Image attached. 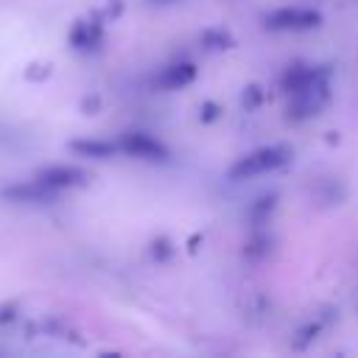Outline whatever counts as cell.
Instances as JSON below:
<instances>
[{"instance_id":"2","label":"cell","mask_w":358,"mask_h":358,"mask_svg":"<svg viewBox=\"0 0 358 358\" xmlns=\"http://www.w3.org/2000/svg\"><path fill=\"white\" fill-rule=\"evenodd\" d=\"M0 196L14 201V204H45V201H53L56 190L48 187L45 182H39V179H31V182H20V185H11V187H3Z\"/></svg>"},{"instance_id":"1","label":"cell","mask_w":358,"mask_h":358,"mask_svg":"<svg viewBox=\"0 0 358 358\" xmlns=\"http://www.w3.org/2000/svg\"><path fill=\"white\" fill-rule=\"evenodd\" d=\"M288 159V151L280 148V145H271V148H260L249 157H243L235 168H232V179H246V176H260L266 171H274L280 168L282 162Z\"/></svg>"},{"instance_id":"4","label":"cell","mask_w":358,"mask_h":358,"mask_svg":"<svg viewBox=\"0 0 358 358\" xmlns=\"http://www.w3.org/2000/svg\"><path fill=\"white\" fill-rule=\"evenodd\" d=\"M117 148L126 151V154H134V157H157V154H162V145L157 140H151L148 134H123Z\"/></svg>"},{"instance_id":"7","label":"cell","mask_w":358,"mask_h":358,"mask_svg":"<svg viewBox=\"0 0 358 358\" xmlns=\"http://www.w3.org/2000/svg\"><path fill=\"white\" fill-rule=\"evenodd\" d=\"M70 148L81 157H92V159H106L117 151L115 143H106V140H73Z\"/></svg>"},{"instance_id":"8","label":"cell","mask_w":358,"mask_h":358,"mask_svg":"<svg viewBox=\"0 0 358 358\" xmlns=\"http://www.w3.org/2000/svg\"><path fill=\"white\" fill-rule=\"evenodd\" d=\"M17 319V302H3L0 305V327L3 324H11Z\"/></svg>"},{"instance_id":"3","label":"cell","mask_w":358,"mask_h":358,"mask_svg":"<svg viewBox=\"0 0 358 358\" xmlns=\"http://www.w3.org/2000/svg\"><path fill=\"white\" fill-rule=\"evenodd\" d=\"M39 182H45L48 187H53L56 193L64 190V187H76V185H84L87 173L81 168H73V165H48L36 173Z\"/></svg>"},{"instance_id":"6","label":"cell","mask_w":358,"mask_h":358,"mask_svg":"<svg viewBox=\"0 0 358 358\" xmlns=\"http://www.w3.org/2000/svg\"><path fill=\"white\" fill-rule=\"evenodd\" d=\"M101 39V22H90V20H78L70 28V45L73 48H92Z\"/></svg>"},{"instance_id":"5","label":"cell","mask_w":358,"mask_h":358,"mask_svg":"<svg viewBox=\"0 0 358 358\" xmlns=\"http://www.w3.org/2000/svg\"><path fill=\"white\" fill-rule=\"evenodd\" d=\"M316 14L313 11H305V8H285V11H277L271 17V25L274 28H310L316 25Z\"/></svg>"}]
</instances>
